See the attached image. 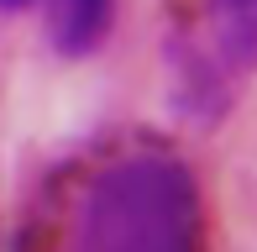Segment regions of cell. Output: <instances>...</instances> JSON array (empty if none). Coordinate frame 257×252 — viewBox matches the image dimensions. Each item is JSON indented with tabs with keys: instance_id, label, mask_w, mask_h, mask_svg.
Here are the masks:
<instances>
[{
	"instance_id": "6da1fadb",
	"label": "cell",
	"mask_w": 257,
	"mask_h": 252,
	"mask_svg": "<svg viewBox=\"0 0 257 252\" xmlns=\"http://www.w3.org/2000/svg\"><path fill=\"white\" fill-rule=\"evenodd\" d=\"M200 184L173 153L105 158L63 205L53 252H200Z\"/></svg>"
},
{
	"instance_id": "7a4b0ae2",
	"label": "cell",
	"mask_w": 257,
	"mask_h": 252,
	"mask_svg": "<svg viewBox=\"0 0 257 252\" xmlns=\"http://www.w3.org/2000/svg\"><path fill=\"white\" fill-rule=\"evenodd\" d=\"M257 68V0H200L168 37L173 105L189 121H220Z\"/></svg>"
},
{
	"instance_id": "3957f363",
	"label": "cell",
	"mask_w": 257,
	"mask_h": 252,
	"mask_svg": "<svg viewBox=\"0 0 257 252\" xmlns=\"http://www.w3.org/2000/svg\"><path fill=\"white\" fill-rule=\"evenodd\" d=\"M110 27V0H58L53 6V42L63 53H89Z\"/></svg>"
},
{
	"instance_id": "277c9868",
	"label": "cell",
	"mask_w": 257,
	"mask_h": 252,
	"mask_svg": "<svg viewBox=\"0 0 257 252\" xmlns=\"http://www.w3.org/2000/svg\"><path fill=\"white\" fill-rule=\"evenodd\" d=\"M0 6H27V0H0Z\"/></svg>"
}]
</instances>
